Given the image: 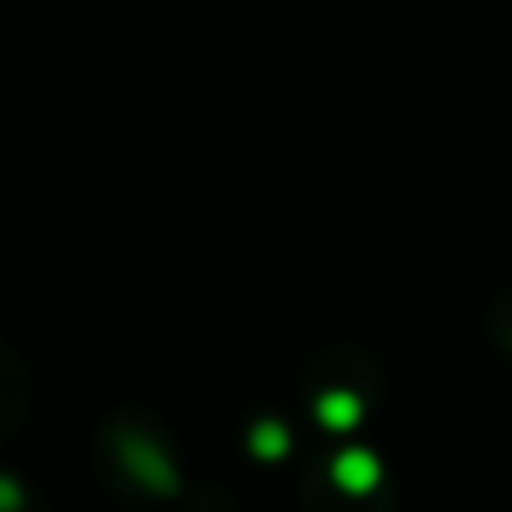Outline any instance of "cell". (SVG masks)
I'll list each match as a JSON object with an SVG mask.
<instances>
[{"instance_id": "obj_1", "label": "cell", "mask_w": 512, "mask_h": 512, "mask_svg": "<svg viewBox=\"0 0 512 512\" xmlns=\"http://www.w3.org/2000/svg\"><path fill=\"white\" fill-rule=\"evenodd\" d=\"M333 477L342 481L346 490H369L373 481H378V463L369 459V454H342V459H337V468H333Z\"/></svg>"}]
</instances>
